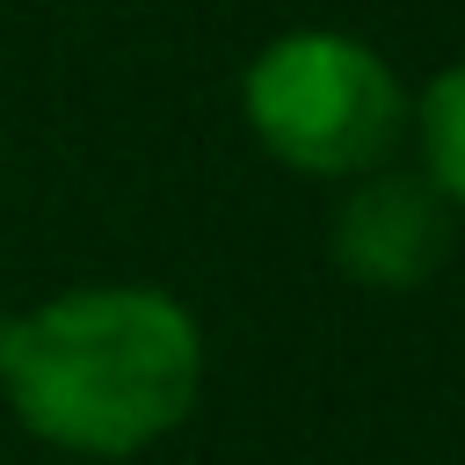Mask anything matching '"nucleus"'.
<instances>
[{
  "label": "nucleus",
  "mask_w": 465,
  "mask_h": 465,
  "mask_svg": "<svg viewBox=\"0 0 465 465\" xmlns=\"http://www.w3.org/2000/svg\"><path fill=\"white\" fill-rule=\"evenodd\" d=\"M0 392L15 421L73 458H138L189 421L203 392V334L153 283L58 291L7 320Z\"/></svg>",
  "instance_id": "nucleus-1"
},
{
  "label": "nucleus",
  "mask_w": 465,
  "mask_h": 465,
  "mask_svg": "<svg viewBox=\"0 0 465 465\" xmlns=\"http://www.w3.org/2000/svg\"><path fill=\"white\" fill-rule=\"evenodd\" d=\"M240 109L269 160H283L298 174H327V182L385 167L407 131V94H400L392 65L371 44L334 36V29L276 36L247 65Z\"/></svg>",
  "instance_id": "nucleus-2"
},
{
  "label": "nucleus",
  "mask_w": 465,
  "mask_h": 465,
  "mask_svg": "<svg viewBox=\"0 0 465 465\" xmlns=\"http://www.w3.org/2000/svg\"><path fill=\"white\" fill-rule=\"evenodd\" d=\"M327 247H334V269L356 276L363 291H414L450 254V203L436 196L429 174L371 167L341 196Z\"/></svg>",
  "instance_id": "nucleus-3"
},
{
  "label": "nucleus",
  "mask_w": 465,
  "mask_h": 465,
  "mask_svg": "<svg viewBox=\"0 0 465 465\" xmlns=\"http://www.w3.org/2000/svg\"><path fill=\"white\" fill-rule=\"evenodd\" d=\"M421 131V174L436 182V196L450 211H465V65H443L414 109Z\"/></svg>",
  "instance_id": "nucleus-4"
},
{
  "label": "nucleus",
  "mask_w": 465,
  "mask_h": 465,
  "mask_svg": "<svg viewBox=\"0 0 465 465\" xmlns=\"http://www.w3.org/2000/svg\"><path fill=\"white\" fill-rule=\"evenodd\" d=\"M7 320H15V312H7V305H0V349H7Z\"/></svg>",
  "instance_id": "nucleus-5"
}]
</instances>
